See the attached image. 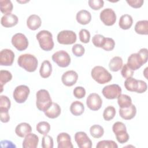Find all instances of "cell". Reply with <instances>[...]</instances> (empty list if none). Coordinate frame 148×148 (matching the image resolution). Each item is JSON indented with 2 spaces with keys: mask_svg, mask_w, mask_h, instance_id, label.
Segmentation results:
<instances>
[{
  "mask_svg": "<svg viewBox=\"0 0 148 148\" xmlns=\"http://www.w3.org/2000/svg\"><path fill=\"white\" fill-rule=\"evenodd\" d=\"M18 65L29 72L36 71L38 61L36 57L31 54H24L20 55L17 60Z\"/></svg>",
  "mask_w": 148,
  "mask_h": 148,
  "instance_id": "1",
  "label": "cell"
},
{
  "mask_svg": "<svg viewBox=\"0 0 148 148\" xmlns=\"http://www.w3.org/2000/svg\"><path fill=\"white\" fill-rule=\"evenodd\" d=\"M36 106L37 108L43 112L48 110L52 105V100L49 91L45 89H41L36 94Z\"/></svg>",
  "mask_w": 148,
  "mask_h": 148,
  "instance_id": "2",
  "label": "cell"
},
{
  "mask_svg": "<svg viewBox=\"0 0 148 148\" xmlns=\"http://www.w3.org/2000/svg\"><path fill=\"white\" fill-rule=\"evenodd\" d=\"M40 48L45 51H50L54 47L52 34L47 30H42L36 35Z\"/></svg>",
  "mask_w": 148,
  "mask_h": 148,
  "instance_id": "3",
  "label": "cell"
},
{
  "mask_svg": "<svg viewBox=\"0 0 148 148\" xmlns=\"http://www.w3.org/2000/svg\"><path fill=\"white\" fill-rule=\"evenodd\" d=\"M92 79L99 84H105L112 79V75L103 66H95L91 72Z\"/></svg>",
  "mask_w": 148,
  "mask_h": 148,
  "instance_id": "4",
  "label": "cell"
},
{
  "mask_svg": "<svg viewBox=\"0 0 148 148\" xmlns=\"http://www.w3.org/2000/svg\"><path fill=\"white\" fill-rule=\"evenodd\" d=\"M112 130L118 142L123 144L128 140L129 135L127 132L126 126L123 123L120 121L114 123L113 125Z\"/></svg>",
  "mask_w": 148,
  "mask_h": 148,
  "instance_id": "5",
  "label": "cell"
},
{
  "mask_svg": "<svg viewBox=\"0 0 148 148\" xmlns=\"http://www.w3.org/2000/svg\"><path fill=\"white\" fill-rule=\"evenodd\" d=\"M57 41L62 45H72L76 42L77 36L76 33L71 30L60 31L57 36Z\"/></svg>",
  "mask_w": 148,
  "mask_h": 148,
  "instance_id": "6",
  "label": "cell"
},
{
  "mask_svg": "<svg viewBox=\"0 0 148 148\" xmlns=\"http://www.w3.org/2000/svg\"><path fill=\"white\" fill-rule=\"evenodd\" d=\"M53 61L61 68L68 66L71 63V57L65 50H60L52 56Z\"/></svg>",
  "mask_w": 148,
  "mask_h": 148,
  "instance_id": "7",
  "label": "cell"
},
{
  "mask_svg": "<svg viewBox=\"0 0 148 148\" xmlns=\"http://www.w3.org/2000/svg\"><path fill=\"white\" fill-rule=\"evenodd\" d=\"M29 92L30 90L27 86L20 85L15 88L13 93V97L17 103H22L27 99Z\"/></svg>",
  "mask_w": 148,
  "mask_h": 148,
  "instance_id": "8",
  "label": "cell"
},
{
  "mask_svg": "<svg viewBox=\"0 0 148 148\" xmlns=\"http://www.w3.org/2000/svg\"><path fill=\"white\" fill-rule=\"evenodd\" d=\"M13 46L18 51H23L28 46V40L25 35L21 33H17L12 38Z\"/></svg>",
  "mask_w": 148,
  "mask_h": 148,
  "instance_id": "9",
  "label": "cell"
},
{
  "mask_svg": "<svg viewBox=\"0 0 148 148\" xmlns=\"http://www.w3.org/2000/svg\"><path fill=\"white\" fill-rule=\"evenodd\" d=\"M103 95L107 99H113L121 94V88L119 85L113 84L105 86L102 91Z\"/></svg>",
  "mask_w": 148,
  "mask_h": 148,
  "instance_id": "10",
  "label": "cell"
},
{
  "mask_svg": "<svg viewBox=\"0 0 148 148\" xmlns=\"http://www.w3.org/2000/svg\"><path fill=\"white\" fill-rule=\"evenodd\" d=\"M102 22L107 26L113 25L116 21V14L111 8H106L102 10L99 15Z\"/></svg>",
  "mask_w": 148,
  "mask_h": 148,
  "instance_id": "11",
  "label": "cell"
},
{
  "mask_svg": "<svg viewBox=\"0 0 148 148\" xmlns=\"http://www.w3.org/2000/svg\"><path fill=\"white\" fill-rule=\"evenodd\" d=\"M86 104L90 109L96 111L101 108L102 100L98 94L91 93L87 98Z\"/></svg>",
  "mask_w": 148,
  "mask_h": 148,
  "instance_id": "12",
  "label": "cell"
},
{
  "mask_svg": "<svg viewBox=\"0 0 148 148\" xmlns=\"http://www.w3.org/2000/svg\"><path fill=\"white\" fill-rule=\"evenodd\" d=\"M75 140L80 148H91L92 142L84 132H77L75 135Z\"/></svg>",
  "mask_w": 148,
  "mask_h": 148,
  "instance_id": "13",
  "label": "cell"
},
{
  "mask_svg": "<svg viewBox=\"0 0 148 148\" xmlns=\"http://www.w3.org/2000/svg\"><path fill=\"white\" fill-rule=\"evenodd\" d=\"M14 53L10 49H5L0 53V65L2 66H11L14 61Z\"/></svg>",
  "mask_w": 148,
  "mask_h": 148,
  "instance_id": "14",
  "label": "cell"
},
{
  "mask_svg": "<svg viewBox=\"0 0 148 148\" xmlns=\"http://www.w3.org/2000/svg\"><path fill=\"white\" fill-rule=\"evenodd\" d=\"M78 79L77 73L72 70L68 71L63 73L61 77L62 83L68 87L73 86L77 82Z\"/></svg>",
  "mask_w": 148,
  "mask_h": 148,
  "instance_id": "15",
  "label": "cell"
},
{
  "mask_svg": "<svg viewBox=\"0 0 148 148\" xmlns=\"http://www.w3.org/2000/svg\"><path fill=\"white\" fill-rule=\"evenodd\" d=\"M128 66L133 71H135L140 68L144 64L142 59L138 53L131 54L128 58Z\"/></svg>",
  "mask_w": 148,
  "mask_h": 148,
  "instance_id": "16",
  "label": "cell"
},
{
  "mask_svg": "<svg viewBox=\"0 0 148 148\" xmlns=\"http://www.w3.org/2000/svg\"><path fill=\"white\" fill-rule=\"evenodd\" d=\"M58 148H73L71 136L66 132L59 134L57 137Z\"/></svg>",
  "mask_w": 148,
  "mask_h": 148,
  "instance_id": "17",
  "label": "cell"
},
{
  "mask_svg": "<svg viewBox=\"0 0 148 148\" xmlns=\"http://www.w3.org/2000/svg\"><path fill=\"white\" fill-rule=\"evenodd\" d=\"M39 142L38 136L33 133H29L27 135L23 142V148H36Z\"/></svg>",
  "mask_w": 148,
  "mask_h": 148,
  "instance_id": "18",
  "label": "cell"
},
{
  "mask_svg": "<svg viewBox=\"0 0 148 148\" xmlns=\"http://www.w3.org/2000/svg\"><path fill=\"white\" fill-rule=\"evenodd\" d=\"M18 17L16 15L9 13L3 15L1 20V23L2 26L6 28H10L15 26L18 23Z\"/></svg>",
  "mask_w": 148,
  "mask_h": 148,
  "instance_id": "19",
  "label": "cell"
},
{
  "mask_svg": "<svg viewBox=\"0 0 148 148\" xmlns=\"http://www.w3.org/2000/svg\"><path fill=\"white\" fill-rule=\"evenodd\" d=\"M136 113V108L135 106L131 104L128 108H120L119 114L120 116L124 120H131L133 119Z\"/></svg>",
  "mask_w": 148,
  "mask_h": 148,
  "instance_id": "20",
  "label": "cell"
},
{
  "mask_svg": "<svg viewBox=\"0 0 148 148\" xmlns=\"http://www.w3.org/2000/svg\"><path fill=\"white\" fill-rule=\"evenodd\" d=\"M42 24L40 17L36 14L30 15L27 20V25L29 29L32 31L38 29Z\"/></svg>",
  "mask_w": 148,
  "mask_h": 148,
  "instance_id": "21",
  "label": "cell"
},
{
  "mask_svg": "<svg viewBox=\"0 0 148 148\" xmlns=\"http://www.w3.org/2000/svg\"><path fill=\"white\" fill-rule=\"evenodd\" d=\"M31 131L32 128L27 123H20L15 128V132L16 135L20 138L25 137L27 135L31 133Z\"/></svg>",
  "mask_w": 148,
  "mask_h": 148,
  "instance_id": "22",
  "label": "cell"
},
{
  "mask_svg": "<svg viewBox=\"0 0 148 148\" xmlns=\"http://www.w3.org/2000/svg\"><path fill=\"white\" fill-rule=\"evenodd\" d=\"M76 19L80 24L86 25L91 21V14L86 10H81L77 13Z\"/></svg>",
  "mask_w": 148,
  "mask_h": 148,
  "instance_id": "23",
  "label": "cell"
},
{
  "mask_svg": "<svg viewBox=\"0 0 148 148\" xmlns=\"http://www.w3.org/2000/svg\"><path fill=\"white\" fill-rule=\"evenodd\" d=\"M61 112L60 105L55 102H53L50 108L45 112V114L50 119H56L58 117Z\"/></svg>",
  "mask_w": 148,
  "mask_h": 148,
  "instance_id": "24",
  "label": "cell"
},
{
  "mask_svg": "<svg viewBox=\"0 0 148 148\" xmlns=\"http://www.w3.org/2000/svg\"><path fill=\"white\" fill-rule=\"evenodd\" d=\"M52 72V65L49 61L45 60L42 62L40 69L39 73L42 77L47 78L49 77Z\"/></svg>",
  "mask_w": 148,
  "mask_h": 148,
  "instance_id": "25",
  "label": "cell"
},
{
  "mask_svg": "<svg viewBox=\"0 0 148 148\" xmlns=\"http://www.w3.org/2000/svg\"><path fill=\"white\" fill-rule=\"evenodd\" d=\"M133 23V19L131 15L125 14L124 15H122L120 19L119 22V27L124 30L130 29Z\"/></svg>",
  "mask_w": 148,
  "mask_h": 148,
  "instance_id": "26",
  "label": "cell"
},
{
  "mask_svg": "<svg viewBox=\"0 0 148 148\" xmlns=\"http://www.w3.org/2000/svg\"><path fill=\"white\" fill-rule=\"evenodd\" d=\"M84 110V106L82 102L79 101L73 102L70 106V111L71 113L76 116L82 114Z\"/></svg>",
  "mask_w": 148,
  "mask_h": 148,
  "instance_id": "27",
  "label": "cell"
},
{
  "mask_svg": "<svg viewBox=\"0 0 148 148\" xmlns=\"http://www.w3.org/2000/svg\"><path fill=\"white\" fill-rule=\"evenodd\" d=\"M123 59L119 56L113 57L109 63V67L110 71L113 72H117L120 70L123 65Z\"/></svg>",
  "mask_w": 148,
  "mask_h": 148,
  "instance_id": "28",
  "label": "cell"
},
{
  "mask_svg": "<svg viewBox=\"0 0 148 148\" xmlns=\"http://www.w3.org/2000/svg\"><path fill=\"white\" fill-rule=\"evenodd\" d=\"M135 31L140 35L148 34V21L140 20L136 22L135 25Z\"/></svg>",
  "mask_w": 148,
  "mask_h": 148,
  "instance_id": "29",
  "label": "cell"
},
{
  "mask_svg": "<svg viewBox=\"0 0 148 148\" xmlns=\"http://www.w3.org/2000/svg\"><path fill=\"white\" fill-rule=\"evenodd\" d=\"M117 102L120 108H127L132 104V99L129 95L121 94L117 97Z\"/></svg>",
  "mask_w": 148,
  "mask_h": 148,
  "instance_id": "30",
  "label": "cell"
},
{
  "mask_svg": "<svg viewBox=\"0 0 148 148\" xmlns=\"http://www.w3.org/2000/svg\"><path fill=\"white\" fill-rule=\"evenodd\" d=\"M138 80L133 78L132 77L126 79L124 82V86L125 88L129 91L136 92L138 88Z\"/></svg>",
  "mask_w": 148,
  "mask_h": 148,
  "instance_id": "31",
  "label": "cell"
},
{
  "mask_svg": "<svg viewBox=\"0 0 148 148\" xmlns=\"http://www.w3.org/2000/svg\"><path fill=\"white\" fill-rule=\"evenodd\" d=\"M91 135L94 138H100L104 134L103 128L98 124H94L90 128Z\"/></svg>",
  "mask_w": 148,
  "mask_h": 148,
  "instance_id": "32",
  "label": "cell"
},
{
  "mask_svg": "<svg viewBox=\"0 0 148 148\" xmlns=\"http://www.w3.org/2000/svg\"><path fill=\"white\" fill-rule=\"evenodd\" d=\"M12 79V73L6 70H1L0 71V84H1V92L3 91V86L8 82L10 81Z\"/></svg>",
  "mask_w": 148,
  "mask_h": 148,
  "instance_id": "33",
  "label": "cell"
},
{
  "mask_svg": "<svg viewBox=\"0 0 148 148\" xmlns=\"http://www.w3.org/2000/svg\"><path fill=\"white\" fill-rule=\"evenodd\" d=\"M0 6L1 12L5 14L11 13L13 10V6L12 2L9 0H1Z\"/></svg>",
  "mask_w": 148,
  "mask_h": 148,
  "instance_id": "34",
  "label": "cell"
},
{
  "mask_svg": "<svg viewBox=\"0 0 148 148\" xmlns=\"http://www.w3.org/2000/svg\"><path fill=\"white\" fill-rule=\"evenodd\" d=\"M36 129L39 134L45 135L49 132L50 130V125L47 121H40L37 124Z\"/></svg>",
  "mask_w": 148,
  "mask_h": 148,
  "instance_id": "35",
  "label": "cell"
},
{
  "mask_svg": "<svg viewBox=\"0 0 148 148\" xmlns=\"http://www.w3.org/2000/svg\"><path fill=\"white\" fill-rule=\"evenodd\" d=\"M116 113L115 108L112 106H108L103 110V117L105 120L110 121L114 117Z\"/></svg>",
  "mask_w": 148,
  "mask_h": 148,
  "instance_id": "36",
  "label": "cell"
},
{
  "mask_svg": "<svg viewBox=\"0 0 148 148\" xmlns=\"http://www.w3.org/2000/svg\"><path fill=\"white\" fill-rule=\"evenodd\" d=\"M97 148H117V143L111 140H103L98 142L96 145Z\"/></svg>",
  "mask_w": 148,
  "mask_h": 148,
  "instance_id": "37",
  "label": "cell"
},
{
  "mask_svg": "<svg viewBox=\"0 0 148 148\" xmlns=\"http://www.w3.org/2000/svg\"><path fill=\"white\" fill-rule=\"evenodd\" d=\"M11 106L10 99L6 95L0 96V110H9Z\"/></svg>",
  "mask_w": 148,
  "mask_h": 148,
  "instance_id": "38",
  "label": "cell"
},
{
  "mask_svg": "<svg viewBox=\"0 0 148 148\" xmlns=\"http://www.w3.org/2000/svg\"><path fill=\"white\" fill-rule=\"evenodd\" d=\"M105 38L101 34L95 35L92 39V42L93 45L97 47H101L103 46L105 42Z\"/></svg>",
  "mask_w": 148,
  "mask_h": 148,
  "instance_id": "39",
  "label": "cell"
},
{
  "mask_svg": "<svg viewBox=\"0 0 148 148\" xmlns=\"http://www.w3.org/2000/svg\"><path fill=\"white\" fill-rule=\"evenodd\" d=\"M53 138L48 135H44L42 139V147L43 148H53Z\"/></svg>",
  "mask_w": 148,
  "mask_h": 148,
  "instance_id": "40",
  "label": "cell"
},
{
  "mask_svg": "<svg viewBox=\"0 0 148 148\" xmlns=\"http://www.w3.org/2000/svg\"><path fill=\"white\" fill-rule=\"evenodd\" d=\"M79 39L82 43H87L89 42L90 39V33L88 30L86 29H82L79 33Z\"/></svg>",
  "mask_w": 148,
  "mask_h": 148,
  "instance_id": "41",
  "label": "cell"
},
{
  "mask_svg": "<svg viewBox=\"0 0 148 148\" xmlns=\"http://www.w3.org/2000/svg\"><path fill=\"white\" fill-rule=\"evenodd\" d=\"M115 46L114 40L110 38H105V42L102 48L105 51H111L113 50Z\"/></svg>",
  "mask_w": 148,
  "mask_h": 148,
  "instance_id": "42",
  "label": "cell"
},
{
  "mask_svg": "<svg viewBox=\"0 0 148 148\" xmlns=\"http://www.w3.org/2000/svg\"><path fill=\"white\" fill-rule=\"evenodd\" d=\"M73 54L76 57L82 56L85 52L84 47L80 44H75L72 48Z\"/></svg>",
  "mask_w": 148,
  "mask_h": 148,
  "instance_id": "43",
  "label": "cell"
},
{
  "mask_svg": "<svg viewBox=\"0 0 148 148\" xmlns=\"http://www.w3.org/2000/svg\"><path fill=\"white\" fill-rule=\"evenodd\" d=\"M121 68L122 69L121 71V74L123 77L127 79L133 76L134 71L132 70L127 64L123 65Z\"/></svg>",
  "mask_w": 148,
  "mask_h": 148,
  "instance_id": "44",
  "label": "cell"
},
{
  "mask_svg": "<svg viewBox=\"0 0 148 148\" xmlns=\"http://www.w3.org/2000/svg\"><path fill=\"white\" fill-rule=\"evenodd\" d=\"M88 3L89 6L95 10L100 9L104 5V2L102 0H90Z\"/></svg>",
  "mask_w": 148,
  "mask_h": 148,
  "instance_id": "45",
  "label": "cell"
},
{
  "mask_svg": "<svg viewBox=\"0 0 148 148\" xmlns=\"http://www.w3.org/2000/svg\"><path fill=\"white\" fill-rule=\"evenodd\" d=\"M86 90L81 86L76 87L73 90V95L77 99H82L86 95Z\"/></svg>",
  "mask_w": 148,
  "mask_h": 148,
  "instance_id": "46",
  "label": "cell"
},
{
  "mask_svg": "<svg viewBox=\"0 0 148 148\" xmlns=\"http://www.w3.org/2000/svg\"><path fill=\"white\" fill-rule=\"evenodd\" d=\"M138 88L136 90V92L139 94L145 92L147 88V86L146 83L141 80H138Z\"/></svg>",
  "mask_w": 148,
  "mask_h": 148,
  "instance_id": "47",
  "label": "cell"
},
{
  "mask_svg": "<svg viewBox=\"0 0 148 148\" xmlns=\"http://www.w3.org/2000/svg\"><path fill=\"white\" fill-rule=\"evenodd\" d=\"M126 1L130 6L136 9L140 8L144 3L143 0H127Z\"/></svg>",
  "mask_w": 148,
  "mask_h": 148,
  "instance_id": "48",
  "label": "cell"
},
{
  "mask_svg": "<svg viewBox=\"0 0 148 148\" xmlns=\"http://www.w3.org/2000/svg\"><path fill=\"white\" fill-rule=\"evenodd\" d=\"M0 115L1 122L6 123L10 120V116L8 110H0Z\"/></svg>",
  "mask_w": 148,
  "mask_h": 148,
  "instance_id": "49",
  "label": "cell"
},
{
  "mask_svg": "<svg viewBox=\"0 0 148 148\" xmlns=\"http://www.w3.org/2000/svg\"><path fill=\"white\" fill-rule=\"evenodd\" d=\"M147 49L146 48H142L138 52V54L140 56L144 64L146 63L147 61Z\"/></svg>",
  "mask_w": 148,
  "mask_h": 148,
  "instance_id": "50",
  "label": "cell"
},
{
  "mask_svg": "<svg viewBox=\"0 0 148 148\" xmlns=\"http://www.w3.org/2000/svg\"><path fill=\"white\" fill-rule=\"evenodd\" d=\"M1 145L2 147H16V145H14L11 141L3 140L1 142Z\"/></svg>",
  "mask_w": 148,
  "mask_h": 148,
  "instance_id": "51",
  "label": "cell"
}]
</instances>
